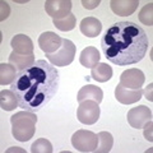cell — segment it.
Wrapping results in <instances>:
<instances>
[{
    "label": "cell",
    "mask_w": 153,
    "mask_h": 153,
    "mask_svg": "<svg viewBox=\"0 0 153 153\" xmlns=\"http://www.w3.org/2000/svg\"><path fill=\"white\" fill-rule=\"evenodd\" d=\"M71 146L78 152L91 153L94 152L98 146V137L91 130H76L71 137Z\"/></svg>",
    "instance_id": "5"
},
{
    "label": "cell",
    "mask_w": 153,
    "mask_h": 153,
    "mask_svg": "<svg viewBox=\"0 0 153 153\" xmlns=\"http://www.w3.org/2000/svg\"><path fill=\"white\" fill-rule=\"evenodd\" d=\"M82 4H83V7H84L85 9H94V8H97L100 4H101V1H100V0H94V1H88V0H83Z\"/></svg>",
    "instance_id": "26"
},
{
    "label": "cell",
    "mask_w": 153,
    "mask_h": 153,
    "mask_svg": "<svg viewBox=\"0 0 153 153\" xmlns=\"http://www.w3.org/2000/svg\"><path fill=\"white\" fill-rule=\"evenodd\" d=\"M17 74H18L17 69L12 64H9V63L0 64V84L1 85L12 84L14 82V79H16Z\"/></svg>",
    "instance_id": "20"
},
{
    "label": "cell",
    "mask_w": 153,
    "mask_h": 153,
    "mask_svg": "<svg viewBox=\"0 0 153 153\" xmlns=\"http://www.w3.org/2000/svg\"><path fill=\"white\" fill-rule=\"evenodd\" d=\"M79 28H80V32H82L85 37L94 38L101 33L102 23L94 17H87V18L82 19V22H80V25H79Z\"/></svg>",
    "instance_id": "13"
},
{
    "label": "cell",
    "mask_w": 153,
    "mask_h": 153,
    "mask_svg": "<svg viewBox=\"0 0 153 153\" xmlns=\"http://www.w3.org/2000/svg\"><path fill=\"white\" fill-rule=\"evenodd\" d=\"M100 59H101L100 52L93 46L85 47V49L80 52V55H79V63L82 64L84 68H91L92 69L93 66H96L100 63Z\"/></svg>",
    "instance_id": "16"
},
{
    "label": "cell",
    "mask_w": 153,
    "mask_h": 153,
    "mask_svg": "<svg viewBox=\"0 0 153 153\" xmlns=\"http://www.w3.org/2000/svg\"><path fill=\"white\" fill-rule=\"evenodd\" d=\"M76 117L78 120L85 124V125H93L100 119V106L97 102L85 100L80 102L78 108H76Z\"/></svg>",
    "instance_id": "6"
},
{
    "label": "cell",
    "mask_w": 153,
    "mask_h": 153,
    "mask_svg": "<svg viewBox=\"0 0 153 153\" xmlns=\"http://www.w3.org/2000/svg\"><path fill=\"white\" fill-rule=\"evenodd\" d=\"M148 36L133 22H117L105 32L101 47L105 57L117 66L133 65L146 56Z\"/></svg>",
    "instance_id": "2"
},
{
    "label": "cell",
    "mask_w": 153,
    "mask_h": 153,
    "mask_svg": "<svg viewBox=\"0 0 153 153\" xmlns=\"http://www.w3.org/2000/svg\"><path fill=\"white\" fill-rule=\"evenodd\" d=\"M59 84L60 75L56 66L46 60H36L32 66L18 71L10 89L17 96L19 107L37 112L55 97Z\"/></svg>",
    "instance_id": "1"
},
{
    "label": "cell",
    "mask_w": 153,
    "mask_h": 153,
    "mask_svg": "<svg viewBox=\"0 0 153 153\" xmlns=\"http://www.w3.org/2000/svg\"><path fill=\"white\" fill-rule=\"evenodd\" d=\"M129 125L134 129H142L146 124L152 120V111L149 107L140 105L138 107H133L131 110H129V112L126 115Z\"/></svg>",
    "instance_id": "7"
},
{
    "label": "cell",
    "mask_w": 153,
    "mask_h": 153,
    "mask_svg": "<svg viewBox=\"0 0 153 153\" xmlns=\"http://www.w3.org/2000/svg\"><path fill=\"white\" fill-rule=\"evenodd\" d=\"M98 137V146L94 152L97 153H107L111 151L114 146V138L108 131H101L97 134Z\"/></svg>",
    "instance_id": "21"
},
{
    "label": "cell",
    "mask_w": 153,
    "mask_h": 153,
    "mask_svg": "<svg viewBox=\"0 0 153 153\" xmlns=\"http://www.w3.org/2000/svg\"><path fill=\"white\" fill-rule=\"evenodd\" d=\"M142 94H143L142 89H129L123 87L120 83L115 88V97H116L119 102L124 105H131L138 102L142 98Z\"/></svg>",
    "instance_id": "11"
},
{
    "label": "cell",
    "mask_w": 153,
    "mask_h": 153,
    "mask_svg": "<svg viewBox=\"0 0 153 153\" xmlns=\"http://www.w3.org/2000/svg\"><path fill=\"white\" fill-rule=\"evenodd\" d=\"M37 116L31 111H19L10 117L12 134L19 142H27L35 135Z\"/></svg>",
    "instance_id": "3"
},
{
    "label": "cell",
    "mask_w": 153,
    "mask_h": 153,
    "mask_svg": "<svg viewBox=\"0 0 153 153\" xmlns=\"http://www.w3.org/2000/svg\"><path fill=\"white\" fill-rule=\"evenodd\" d=\"M146 80L144 73L140 69L131 68L123 71L120 75V84L129 89H140Z\"/></svg>",
    "instance_id": "9"
},
{
    "label": "cell",
    "mask_w": 153,
    "mask_h": 153,
    "mask_svg": "<svg viewBox=\"0 0 153 153\" xmlns=\"http://www.w3.org/2000/svg\"><path fill=\"white\" fill-rule=\"evenodd\" d=\"M52 151V144L46 139V138H40L37 139L31 147L32 153H51Z\"/></svg>",
    "instance_id": "23"
},
{
    "label": "cell",
    "mask_w": 153,
    "mask_h": 153,
    "mask_svg": "<svg viewBox=\"0 0 153 153\" xmlns=\"http://www.w3.org/2000/svg\"><path fill=\"white\" fill-rule=\"evenodd\" d=\"M112 68L105 63H98L96 66H93L92 70H91V76L97 80V82L105 83L112 78Z\"/></svg>",
    "instance_id": "18"
},
{
    "label": "cell",
    "mask_w": 153,
    "mask_h": 153,
    "mask_svg": "<svg viewBox=\"0 0 153 153\" xmlns=\"http://www.w3.org/2000/svg\"><path fill=\"white\" fill-rule=\"evenodd\" d=\"M152 120H149L143 128H144V138L148 140V142H152L153 138H152Z\"/></svg>",
    "instance_id": "25"
},
{
    "label": "cell",
    "mask_w": 153,
    "mask_h": 153,
    "mask_svg": "<svg viewBox=\"0 0 153 153\" xmlns=\"http://www.w3.org/2000/svg\"><path fill=\"white\" fill-rule=\"evenodd\" d=\"M153 4L148 3L147 5L142 8V10L139 13V21L146 26H152L153 25Z\"/></svg>",
    "instance_id": "24"
},
{
    "label": "cell",
    "mask_w": 153,
    "mask_h": 153,
    "mask_svg": "<svg viewBox=\"0 0 153 153\" xmlns=\"http://www.w3.org/2000/svg\"><path fill=\"white\" fill-rule=\"evenodd\" d=\"M75 45L68 38H63L60 49L54 54H46L47 60L54 66H66L73 63L75 56Z\"/></svg>",
    "instance_id": "4"
},
{
    "label": "cell",
    "mask_w": 153,
    "mask_h": 153,
    "mask_svg": "<svg viewBox=\"0 0 153 153\" xmlns=\"http://www.w3.org/2000/svg\"><path fill=\"white\" fill-rule=\"evenodd\" d=\"M138 5H139L138 0H111L110 1L111 10L116 16H121V17L131 16L137 10Z\"/></svg>",
    "instance_id": "12"
},
{
    "label": "cell",
    "mask_w": 153,
    "mask_h": 153,
    "mask_svg": "<svg viewBox=\"0 0 153 153\" xmlns=\"http://www.w3.org/2000/svg\"><path fill=\"white\" fill-rule=\"evenodd\" d=\"M0 106L5 111H12L18 106L17 96L12 89H4L0 92Z\"/></svg>",
    "instance_id": "19"
},
{
    "label": "cell",
    "mask_w": 153,
    "mask_h": 153,
    "mask_svg": "<svg viewBox=\"0 0 153 153\" xmlns=\"http://www.w3.org/2000/svg\"><path fill=\"white\" fill-rule=\"evenodd\" d=\"M73 4L69 0H47L45 10L52 19H61L70 14Z\"/></svg>",
    "instance_id": "8"
},
{
    "label": "cell",
    "mask_w": 153,
    "mask_h": 153,
    "mask_svg": "<svg viewBox=\"0 0 153 153\" xmlns=\"http://www.w3.org/2000/svg\"><path fill=\"white\" fill-rule=\"evenodd\" d=\"M35 63H36V60H35V55L33 54L26 55V54H18V52L13 51L9 55V64H12L19 71L28 68V66H32Z\"/></svg>",
    "instance_id": "17"
},
{
    "label": "cell",
    "mask_w": 153,
    "mask_h": 153,
    "mask_svg": "<svg viewBox=\"0 0 153 153\" xmlns=\"http://www.w3.org/2000/svg\"><path fill=\"white\" fill-rule=\"evenodd\" d=\"M152 87H153V84L151 83V84L148 85V87H147L144 91H143V93H144L146 98H147L149 102H152V101H153V97H152Z\"/></svg>",
    "instance_id": "27"
},
{
    "label": "cell",
    "mask_w": 153,
    "mask_h": 153,
    "mask_svg": "<svg viewBox=\"0 0 153 153\" xmlns=\"http://www.w3.org/2000/svg\"><path fill=\"white\" fill-rule=\"evenodd\" d=\"M10 46L13 47V51L18 52V54H33V42L26 35H16L12 38Z\"/></svg>",
    "instance_id": "15"
},
{
    "label": "cell",
    "mask_w": 153,
    "mask_h": 153,
    "mask_svg": "<svg viewBox=\"0 0 153 153\" xmlns=\"http://www.w3.org/2000/svg\"><path fill=\"white\" fill-rule=\"evenodd\" d=\"M52 23L54 26L57 28V30L66 32V31H71L73 28L75 27V23H76V19L74 14H69L66 16L65 18H61V19H52Z\"/></svg>",
    "instance_id": "22"
},
{
    "label": "cell",
    "mask_w": 153,
    "mask_h": 153,
    "mask_svg": "<svg viewBox=\"0 0 153 153\" xmlns=\"http://www.w3.org/2000/svg\"><path fill=\"white\" fill-rule=\"evenodd\" d=\"M102 98H103L102 89L100 87H96L93 84H87V85H84V87H82L79 89L78 96H76V100H78L79 103L85 101V100H91V101H94L100 105L102 101Z\"/></svg>",
    "instance_id": "14"
},
{
    "label": "cell",
    "mask_w": 153,
    "mask_h": 153,
    "mask_svg": "<svg viewBox=\"0 0 153 153\" xmlns=\"http://www.w3.org/2000/svg\"><path fill=\"white\" fill-rule=\"evenodd\" d=\"M63 38L54 32H44L38 37V46L45 54H54L60 49Z\"/></svg>",
    "instance_id": "10"
}]
</instances>
